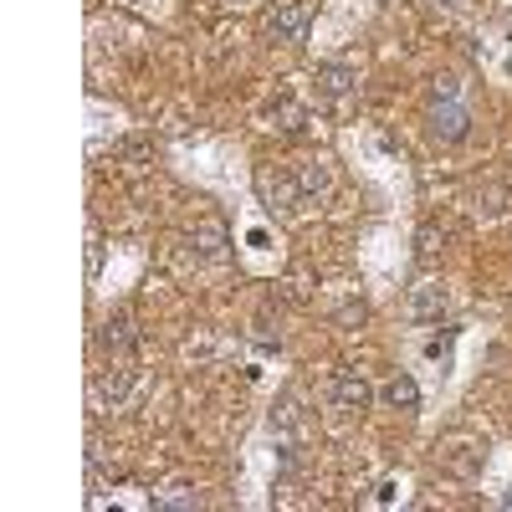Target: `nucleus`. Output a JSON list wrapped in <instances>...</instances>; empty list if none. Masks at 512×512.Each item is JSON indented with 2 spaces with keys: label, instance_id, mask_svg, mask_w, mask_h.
Wrapping results in <instances>:
<instances>
[{
  "label": "nucleus",
  "instance_id": "nucleus-1",
  "mask_svg": "<svg viewBox=\"0 0 512 512\" xmlns=\"http://www.w3.org/2000/svg\"><path fill=\"white\" fill-rule=\"evenodd\" d=\"M256 195H262V205L272 210V216H297L308 200H303V185H297L292 169H277V164H262L256 169Z\"/></svg>",
  "mask_w": 512,
  "mask_h": 512
},
{
  "label": "nucleus",
  "instance_id": "nucleus-2",
  "mask_svg": "<svg viewBox=\"0 0 512 512\" xmlns=\"http://www.w3.org/2000/svg\"><path fill=\"white\" fill-rule=\"evenodd\" d=\"M425 123H431V139L436 144H461L466 134H472V108H466L461 98H446V103H431Z\"/></svg>",
  "mask_w": 512,
  "mask_h": 512
},
{
  "label": "nucleus",
  "instance_id": "nucleus-3",
  "mask_svg": "<svg viewBox=\"0 0 512 512\" xmlns=\"http://www.w3.org/2000/svg\"><path fill=\"white\" fill-rule=\"evenodd\" d=\"M308 21H313V11L303 6V0H277V6L267 11V36H277V41H303L308 36Z\"/></svg>",
  "mask_w": 512,
  "mask_h": 512
},
{
  "label": "nucleus",
  "instance_id": "nucleus-4",
  "mask_svg": "<svg viewBox=\"0 0 512 512\" xmlns=\"http://www.w3.org/2000/svg\"><path fill=\"white\" fill-rule=\"evenodd\" d=\"M226 246H231V231L221 216H205L190 226V251H195V262H226Z\"/></svg>",
  "mask_w": 512,
  "mask_h": 512
},
{
  "label": "nucleus",
  "instance_id": "nucleus-5",
  "mask_svg": "<svg viewBox=\"0 0 512 512\" xmlns=\"http://www.w3.org/2000/svg\"><path fill=\"white\" fill-rule=\"evenodd\" d=\"M333 405L344 410V415H364L374 405V384L359 369H344V374L333 379Z\"/></svg>",
  "mask_w": 512,
  "mask_h": 512
},
{
  "label": "nucleus",
  "instance_id": "nucleus-6",
  "mask_svg": "<svg viewBox=\"0 0 512 512\" xmlns=\"http://www.w3.org/2000/svg\"><path fill=\"white\" fill-rule=\"evenodd\" d=\"M128 395H134V369L113 364L93 379V405L98 410H118V405H128Z\"/></svg>",
  "mask_w": 512,
  "mask_h": 512
},
{
  "label": "nucleus",
  "instance_id": "nucleus-7",
  "mask_svg": "<svg viewBox=\"0 0 512 512\" xmlns=\"http://www.w3.org/2000/svg\"><path fill=\"white\" fill-rule=\"evenodd\" d=\"M410 323H415V328H441V323H446V287L420 282V287L410 292Z\"/></svg>",
  "mask_w": 512,
  "mask_h": 512
},
{
  "label": "nucleus",
  "instance_id": "nucleus-8",
  "mask_svg": "<svg viewBox=\"0 0 512 512\" xmlns=\"http://www.w3.org/2000/svg\"><path fill=\"white\" fill-rule=\"evenodd\" d=\"M267 123L277 128V134H287V139H303V134H308V123H313V113L297 103L292 93H282L277 103H267Z\"/></svg>",
  "mask_w": 512,
  "mask_h": 512
},
{
  "label": "nucleus",
  "instance_id": "nucleus-9",
  "mask_svg": "<svg viewBox=\"0 0 512 512\" xmlns=\"http://www.w3.org/2000/svg\"><path fill=\"white\" fill-rule=\"evenodd\" d=\"M313 82H318V98H349L354 82H359V72H354L349 62H318Z\"/></svg>",
  "mask_w": 512,
  "mask_h": 512
},
{
  "label": "nucleus",
  "instance_id": "nucleus-10",
  "mask_svg": "<svg viewBox=\"0 0 512 512\" xmlns=\"http://www.w3.org/2000/svg\"><path fill=\"white\" fill-rule=\"evenodd\" d=\"M98 344H103V354L123 359L128 349L139 344V328H134V318H128V313H113V318L103 323V333H98Z\"/></svg>",
  "mask_w": 512,
  "mask_h": 512
},
{
  "label": "nucleus",
  "instance_id": "nucleus-11",
  "mask_svg": "<svg viewBox=\"0 0 512 512\" xmlns=\"http://www.w3.org/2000/svg\"><path fill=\"white\" fill-rule=\"evenodd\" d=\"M292 175H297V185H303V200H323V195L333 190V164H328L323 154H318V159H303Z\"/></svg>",
  "mask_w": 512,
  "mask_h": 512
},
{
  "label": "nucleus",
  "instance_id": "nucleus-12",
  "mask_svg": "<svg viewBox=\"0 0 512 512\" xmlns=\"http://www.w3.org/2000/svg\"><path fill=\"white\" fill-rule=\"evenodd\" d=\"M272 431L277 436H287V441H297V436H303V425H308V415H303V400H297V395H282L277 405H272Z\"/></svg>",
  "mask_w": 512,
  "mask_h": 512
},
{
  "label": "nucleus",
  "instance_id": "nucleus-13",
  "mask_svg": "<svg viewBox=\"0 0 512 512\" xmlns=\"http://www.w3.org/2000/svg\"><path fill=\"white\" fill-rule=\"evenodd\" d=\"M379 395H384V405H395V410H415V405H420V384H415L410 374H395Z\"/></svg>",
  "mask_w": 512,
  "mask_h": 512
},
{
  "label": "nucleus",
  "instance_id": "nucleus-14",
  "mask_svg": "<svg viewBox=\"0 0 512 512\" xmlns=\"http://www.w3.org/2000/svg\"><path fill=\"white\" fill-rule=\"evenodd\" d=\"M446 246V231L436 226V221H425L420 231H415V251H420V262H431V256Z\"/></svg>",
  "mask_w": 512,
  "mask_h": 512
},
{
  "label": "nucleus",
  "instance_id": "nucleus-15",
  "mask_svg": "<svg viewBox=\"0 0 512 512\" xmlns=\"http://www.w3.org/2000/svg\"><path fill=\"white\" fill-rule=\"evenodd\" d=\"M154 507L159 512H190V507H200V497L190 487H169V497H154Z\"/></svg>",
  "mask_w": 512,
  "mask_h": 512
},
{
  "label": "nucleus",
  "instance_id": "nucleus-16",
  "mask_svg": "<svg viewBox=\"0 0 512 512\" xmlns=\"http://www.w3.org/2000/svg\"><path fill=\"white\" fill-rule=\"evenodd\" d=\"M333 318H338V323H344V328H359V323L369 318V308H364V303H344V308H338Z\"/></svg>",
  "mask_w": 512,
  "mask_h": 512
},
{
  "label": "nucleus",
  "instance_id": "nucleus-17",
  "mask_svg": "<svg viewBox=\"0 0 512 512\" xmlns=\"http://www.w3.org/2000/svg\"><path fill=\"white\" fill-rule=\"evenodd\" d=\"M446 98H461L456 77H436V82H431V103H446Z\"/></svg>",
  "mask_w": 512,
  "mask_h": 512
},
{
  "label": "nucleus",
  "instance_id": "nucleus-18",
  "mask_svg": "<svg viewBox=\"0 0 512 512\" xmlns=\"http://www.w3.org/2000/svg\"><path fill=\"white\" fill-rule=\"evenodd\" d=\"M103 267V246H98V236H88V272H98Z\"/></svg>",
  "mask_w": 512,
  "mask_h": 512
},
{
  "label": "nucleus",
  "instance_id": "nucleus-19",
  "mask_svg": "<svg viewBox=\"0 0 512 512\" xmlns=\"http://www.w3.org/2000/svg\"><path fill=\"white\" fill-rule=\"evenodd\" d=\"M502 502H507V507H512V487H507V497H502Z\"/></svg>",
  "mask_w": 512,
  "mask_h": 512
},
{
  "label": "nucleus",
  "instance_id": "nucleus-20",
  "mask_svg": "<svg viewBox=\"0 0 512 512\" xmlns=\"http://www.w3.org/2000/svg\"><path fill=\"white\" fill-rule=\"evenodd\" d=\"M441 6H461V0H441Z\"/></svg>",
  "mask_w": 512,
  "mask_h": 512
}]
</instances>
